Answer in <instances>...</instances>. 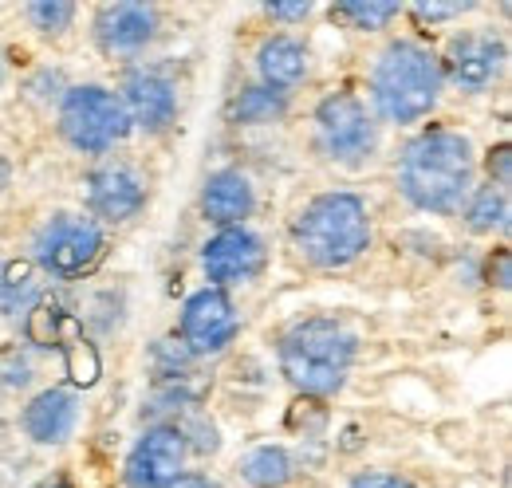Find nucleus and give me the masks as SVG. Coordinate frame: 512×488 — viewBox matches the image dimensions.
Returning a JSON list of instances; mask_svg holds the SVG:
<instances>
[{
	"label": "nucleus",
	"mask_w": 512,
	"mask_h": 488,
	"mask_svg": "<svg viewBox=\"0 0 512 488\" xmlns=\"http://www.w3.org/2000/svg\"><path fill=\"white\" fill-rule=\"evenodd\" d=\"M398 185L422 213H457L473 193V146L461 130H422L398 166Z\"/></svg>",
	"instance_id": "f257e3e1"
},
{
	"label": "nucleus",
	"mask_w": 512,
	"mask_h": 488,
	"mask_svg": "<svg viewBox=\"0 0 512 488\" xmlns=\"http://www.w3.org/2000/svg\"><path fill=\"white\" fill-rule=\"evenodd\" d=\"M355 363V335L339 319H304L280 339V370L308 398H331L343 390Z\"/></svg>",
	"instance_id": "f03ea898"
},
{
	"label": "nucleus",
	"mask_w": 512,
	"mask_h": 488,
	"mask_svg": "<svg viewBox=\"0 0 512 488\" xmlns=\"http://www.w3.org/2000/svg\"><path fill=\"white\" fill-rule=\"evenodd\" d=\"M442 63L430 48L414 44V40H394L386 44V52L375 63L371 75V91H375V107L386 122H418L438 107L442 95Z\"/></svg>",
	"instance_id": "7ed1b4c3"
},
{
	"label": "nucleus",
	"mask_w": 512,
	"mask_h": 488,
	"mask_svg": "<svg viewBox=\"0 0 512 488\" xmlns=\"http://www.w3.org/2000/svg\"><path fill=\"white\" fill-rule=\"evenodd\" d=\"M296 248L316 268H343L359 260L371 244V221L355 193H323L304 205L292 225Z\"/></svg>",
	"instance_id": "20e7f679"
},
{
	"label": "nucleus",
	"mask_w": 512,
	"mask_h": 488,
	"mask_svg": "<svg viewBox=\"0 0 512 488\" xmlns=\"http://www.w3.org/2000/svg\"><path fill=\"white\" fill-rule=\"evenodd\" d=\"M60 130L83 154H103L130 134V119L107 87H71L60 107Z\"/></svg>",
	"instance_id": "39448f33"
},
{
	"label": "nucleus",
	"mask_w": 512,
	"mask_h": 488,
	"mask_svg": "<svg viewBox=\"0 0 512 488\" xmlns=\"http://www.w3.org/2000/svg\"><path fill=\"white\" fill-rule=\"evenodd\" d=\"M103 229L91 221V217H75V213H56L32 241L36 252V264L48 272V276H60V280H79L87 276L99 256H103Z\"/></svg>",
	"instance_id": "423d86ee"
},
{
	"label": "nucleus",
	"mask_w": 512,
	"mask_h": 488,
	"mask_svg": "<svg viewBox=\"0 0 512 488\" xmlns=\"http://www.w3.org/2000/svg\"><path fill=\"white\" fill-rule=\"evenodd\" d=\"M28 339L44 351H56L60 363H64L67 378L75 386H95L99 382V351L95 343L87 339L83 323L67 311L64 304H52V300H40V304L28 311Z\"/></svg>",
	"instance_id": "0eeeda50"
},
{
	"label": "nucleus",
	"mask_w": 512,
	"mask_h": 488,
	"mask_svg": "<svg viewBox=\"0 0 512 488\" xmlns=\"http://www.w3.org/2000/svg\"><path fill=\"white\" fill-rule=\"evenodd\" d=\"M316 126H320L323 154L339 166H363L379 146V126L371 119V111L347 91L323 99L316 111Z\"/></svg>",
	"instance_id": "6e6552de"
},
{
	"label": "nucleus",
	"mask_w": 512,
	"mask_h": 488,
	"mask_svg": "<svg viewBox=\"0 0 512 488\" xmlns=\"http://www.w3.org/2000/svg\"><path fill=\"white\" fill-rule=\"evenodd\" d=\"M178 335H182V351L186 355H217L237 335V307L221 288L193 292L186 307H182Z\"/></svg>",
	"instance_id": "1a4fd4ad"
},
{
	"label": "nucleus",
	"mask_w": 512,
	"mask_h": 488,
	"mask_svg": "<svg viewBox=\"0 0 512 488\" xmlns=\"http://www.w3.org/2000/svg\"><path fill=\"white\" fill-rule=\"evenodd\" d=\"M186 437L178 426H150L130 449L127 488H170L186 465Z\"/></svg>",
	"instance_id": "9d476101"
},
{
	"label": "nucleus",
	"mask_w": 512,
	"mask_h": 488,
	"mask_svg": "<svg viewBox=\"0 0 512 488\" xmlns=\"http://www.w3.org/2000/svg\"><path fill=\"white\" fill-rule=\"evenodd\" d=\"M264 260H268V248L245 225L241 229H221L217 237H209L205 252H201V268L217 288L245 284V280L260 276Z\"/></svg>",
	"instance_id": "9b49d317"
},
{
	"label": "nucleus",
	"mask_w": 512,
	"mask_h": 488,
	"mask_svg": "<svg viewBox=\"0 0 512 488\" xmlns=\"http://www.w3.org/2000/svg\"><path fill=\"white\" fill-rule=\"evenodd\" d=\"M123 111H127L130 122H138L142 130H150V134H158V130H166L174 115H178V91H174V83L162 75V71H154V67H134L127 71V79H123Z\"/></svg>",
	"instance_id": "f8f14e48"
},
{
	"label": "nucleus",
	"mask_w": 512,
	"mask_h": 488,
	"mask_svg": "<svg viewBox=\"0 0 512 488\" xmlns=\"http://www.w3.org/2000/svg\"><path fill=\"white\" fill-rule=\"evenodd\" d=\"M158 32V12L150 4H103L95 12V40L107 56H138Z\"/></svg>",
	"instance_id": "ddd939ff"
},
{
	"label": "nucleus",
	"mask_w": 512,
	"mask_h": 488,
	"mask_svg": "<svg viewBox=\"0 0 512 488\" xmlns=\"http://www.w3.org/2000/svg\"><path fill=\"white\" fill-rule=\"evenodd\" d=\"M83 193H87L91 217H99L107 225L130 221L142 209V201H146V185L127 166H99L95 174H87Z\"/></svg>",
	"instance_id": "4468645a"
},
{
	"label": "nucleus",
	"mask_w": 512,
	"mask_h": 488,
	"mask_svg": "<svg viewBox=\"0 0 512 488\" xmlns=\"http://www.w3.org/2000/svg\"><path fill=\"white\" fill-rule=\"evenodd\" d=\"M505 60H509V52H505L501 40H493V36H457V40L449 44L446 71L457 87L481 91V87H489L493 79H501ZM446 71H442V75H446Z\"/></svg>",
	"instance_id": "2eb2a0df"
},
{
	"label": "nucleus",
	"mask_w": 512,
	"mask_h": 488,
	"mask_svg": "<svg viewBox=\"0 0 512 488\" xmlns=\"http://www.w3.org/2000/svg\"><path fill=\"white\" fill-rule=\"evenodd\" d=\"M75 422H79V402L71 390H60V386L40 390L20 414V426L36 445H64L75 433Z\"/></svg>",
	"instance_id": "dca6fc26"
},
{
	"label": "nucleus",
	"mask_w": 512,
	"mask_h": 488,
	"mask_svg": "<svg viewBox=\"0 0 512 488\" xmlns=\"http://www.w3.org/2000/svg\"><path fill=\"white\" fill-rule=\"evenodd\" d=\"M253 209V182L241 170H221L201 189V213H205V221H213L221 229H241L245 217H253Z\"/></svg>",
	"instance_id": "f3484780"
},
{
	"label": "nucleus",
	"mask_w": 512,
	"mask_h": 488,
	"mask_svg": "<svg viewBox=\"0 0 512 488\" xmlns=\"http://www.w3.org/2000/svg\"><path fill=\"white\" fill-rule=\"evenodd\" d=\"M256 71H260L264 87L284 95L288 87H296L308 75V48L292 36H268L256 52Z\"/></svg>",
	"instance_id": "a211bd4d"
},
{
	"label": "nucleus",
	"mask_w": 512,
	"mask_h": 488,
	"mask_svg": "<svg viewBox=\"0 0 512 488\" xmlns=\"http://www.w3.org/2000/svg\"><path fill=\"white\" fill-rule=\"evenodd\" d=\"M44 300L36 268L28 260H0V315H28Z\"/></svg>",
	"instance_id": "6ab92c4d"
},
{
	"label": "nucleus",
	"mask_w": 512,
	"mask_h": 488,
	"mask_svg": "<svg viewBox=\"0 0 512 488\" xmlns=\"http://www.w3.org/2000/svg\"><path fill=\"white\" fill-rule=\"evenodd\" d=\"M241 477L253 488H284L296 477V469H292V457L280 445H260L253 453H245Z\"/></svg>",
	"instance_id": "aec40b11"
},
{
	"label": "nucleus",
	"mask_w": 512,
	"mask_h": 488,
	"mask_svg": "<svg viewBox=\"0 0 512 488\" xmlns=\"http://www.w3.org/2000/svg\"><path fill=\"white\" fill-rule=\"evenodd\" d=\"M284 111H288V99L280 95V91H272V87H249V91H241L233 103H229V119L241 122V126H260V122H276L284 119Z\"/></svg>",
	"instance_id": "412c9836"
},
{
	"label": "nucleus",
	"mask_w": 512,
	"mask_h": 488,
	"mask_svg": "<svg viewBox=\"0 0 512 488\" xmlns=\"http://www.w3.org/2000/svg\"><path fill=\"white\" fill-rule=\"evenodd\" d=\"M465 225H469V233H493V229H505V225H509V189L481 185L477 193H469Z\"/></svg>",
	"instance_id": "4be33fe9"
},
{
	"label": "nucleus",
	"mask_w": 512,
	"mask_h": 488,
	"mask_svg": "<svg viewBox=\"0 0 512 488\" xmlns=\"http://www.w3.org/2000/svg\"><path fill=\"white\" fill-rule=\"evenodd\" d=\"M331 16L351 24V28H359V32H379L398 16V4H375V0H367V4L363 0L359 4H335Z\"/></svg>",
	"instance_id": "5701e85b"
},
{
	"label": "nucleus",
	"mask_w": 512,
	"mask_h": 488,
	"mask_svg": "<svg viewBox=\"0 0 512 488\" xmlns=\"http://www.w3.org/2000/svg\"><path fill=\"white\" fill-rule=\"evenodd\" d=\"M28 20H32V28H40L44 36H60V32L71 28V20H75V4H67V0L32 4V8H28Z\"/></svg>",
	"instance_id": "b1692460"
},
{
	"label": "nucleus",
	"mask_w": 512,
	"mask_h": 488,
	"mask_svg": "<svg viewBox=\"0 0 512 488\" xmlns=\"http://www.w3.org/2000/svg\"><path fill=\"white\" fill-rule=\"evenodd\" d=\"M485 170H489V185H497V189H509V182H512V150H509V146H497V150H489V158H485Z\"/></svg>",
	"instance_id": "393cba45"
},
{
	"label": "nucleus",
	"mask_w": 512,
	"mask_h": 488,
	"mask_svg": "<svg viewBox=\"0 0 512 488\" xmlns=\"http://www.w3.org/2000/svg\"><path fill=\"white\" fill-rule=\"evenodd\" d=\"M473 4H414L410 12L422 20V24H434V20H449V16H461V12H469Z\"/></svg>",
	"instance_id": "a878e982"
},
{
	"label": "nucleus",
	"mask_w": 512,
	"mask_h": 488,
	"mask_svg": "<svg viewBox=\"0 0 512 488\" xmlns=\"http://www.w3.org/2000/svg\"><path fill=\"white\" fill-rule=\"evenodd\" d=\"M351 488H414L406 477H394V473H359Z\"/></svg>",
	"instance_id": "bb28decb"
},
{
	"label": "nucleus",
	"mask_w": 512,
	"mask_h": 488,
	"mask_svg": "<svg viewBox=\"0 0 512 488\" xmlns=\"http://www.w3.org/2000/svg\"><path fill=\"white\" fill-rule=\"evenodd\" d=\"M264 12L272 16V20H308L312 16V4H264Z\"/></svg>",
	"instance_id": "cd10ccee"
},
{
	"label": "nucleus",
	"mask_w": 512,
	"mask_h": 488,
	"mask_svg": "<svg viewBox=\"0 0 512 488\" xmlns=\"http://www.w3.org/2000/svg\"><path fill=\"white\" fill-rule=\"evenodd\" d=\"M489 280L497 284V288H509L512 272H509V248H501L497 252V260H489Z\"/></svg>",
	"instance_id": "c85d7f7f"
},
{
	"label": "nucleus",
	"mask_w": 512,
	"mask_h": 488,
	"mask_svg": "<svg viewBox=\"0 0 512 488\" xmlns=\"http://www.w3.org/2000/svg\"><path fill=\"white\" fill-rule=\"evenodd\" d=\"M28 378H32V374H28V363L4 366V382H8V386H28Z\"/></svg>",
	"instance_id": "c756f323"
},
{
	"label": "nucleus",
	"mask_w": 512,
	"mask_h": 488,
	"mask_svg": "<svg viewBox=\"0 0 512 488\" xmlns=\"http://www.w3.org/2000/svg\"><path fill=\"white\" fill-rule=\"evenodd\" d=\"M170 488H217V485H213L209 477H201V473H182Z\"/></svg>",
	"instance_id": "7c9ffc66"
},
{
	"label": "nucleus",
	"mask_w": 512,
	"mask_h": 488,
	"mask_svg": "<svg viewBox=\"0 0 512 488\" xmlns=\"http://www.w3.org/2000/svg\"><path fill=\"white\" fill-rule=\"evenodd\" d=\"M8 182H12V166H8V158L0 154V193L8 189Z\"/></svg>",
	"instance_id": "2f4dec72"
},
{
	"label": "nucleus",
	"mask_w": 512,
	"mask_h": 488,
	"mask_svg": "<svg viewBox=\"0 0 512 488\" xmlns=\"http://www.w3.org/2000/svg\"><path fill=\"white\" fill-rule=\"evenodd\" d=\"M40 488H67L64 477H56V481H48V485H40Z\"/></svg>",
	"instance_id": "473e14b6"
},
{
	"label": "nucleus",
	"mask_w": 512,
	"mask_h": 488,
	"mask_svg": "<svg viewBox=\"0 0 512 488\" xmlns=\"http://www.w3.org/2000/svg\"><path fill=\"white\" fill-rule=\"evenodd\" d=\"M4 79H8V63H4V56H0V87H4Z\"/></svg>",
	"instance_id": "72a5a7b5"
},
{
	"label": "nucleus",
	"mask_w": 512,
	"mask_h": 488,
	"mask_svg": "<svg viewBox=\"0 0 512 488\" xmlns=\"http://www.w3.org/2000/svg\"><path fill=\"white\" fill-rule=\"evenodd\" d=\"M0 433H4V418H0Z\"/></svg>",
	"instance_id": "f704fd0d"
}]
</instances>
